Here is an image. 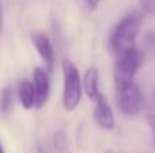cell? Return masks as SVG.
<instances>
[{
	"instance_id": "obj_1",
	"label": "cell",
	"mask_w": 155,
	"mask_h": 153,
	"mask_svg": "<svg viewBox=\"0 0 155 153\" xmlns=\"http://www.w3.org/2000/svg\"><path fill=\"white\" fill-rule=\"evenodd\" d=\"M142 16L134 11L125 15L117 24L110 35V49L116 57L136 49V38L139 34Z\"/></svg>"
},
{
	"instance_id": "obj_2",
	"label": "cell",
	"mask_w": 155,
	"mask_h": 153,
	"mask_svg": "<svg viewBox=\"0 0 155 153\" xmlns=\"http://www.w3.org/2000/svg\"><path fill=\"white\" fill-rule=\"evenodd\" d=\"M63 96L61 103L65 111H74L82 99L83 80L80 79L79 69L71 60L63 61Z\"/></svg>"
},
{
	"instance_id": "obj_3",
	"label": "cell",
	"mask_w": 155,
	"mask_h": 153,
	"mask_svg": "<svg viewBox=\"0 0 155 153\" xmlns=\"http://www.w3.org/2000/svg\"><path fill=\"white\" fill-rule=\"evenodd\" d=\"M143 56L137 49L125 53L120 57H116L114 64V84L116 88L127 86L129 83H134L135 75L137 73L139 68L142 67Z\"/></svg>"
},
{
	"instance_id": "obj_4",
	"label": "cell",
	"mask_w": 155,
	"mask_h": 153,
	"mask_svg": "<svg viewBox=\"0 0 155 153\" xmlns=\"http://www.w3.org/2000/svg\"><path fill=\"white\" fill-rule=\"evenodd\" d=\"M118 94V107L124 115L134 117L140 113L143 106V98L139 87L134 83H129L127 86L117 89Z\"/></svg>"
},
{
	"instance_id": "obj_5",
	"label": "cell",
	"mask_w": 155,
	"mask_h": 153,
	"mask_svg": "<svg viewBox=\"0 0 155 153\" xmlns=\"http://www.w3.org/2000/svg\"><path fill=\"white\" fill-rule=\"evenodd\" d=\"M94 103H95L94 105V110H93L94 122L105 130H113L116 126L114 113H113L106 98L104 95H101Z\"/></svg>"
},
{
	"instance_id": "obj_6",
	"label": "cell",
	"mask_w": 155,
	"mask_h": 153,
	"mask_svg": "<svg viewBox=\"0 0 155 153\" xmlns=\"http://www.w3.org/2000/svg\"><path fill=\"white\" fill-rule=\"evenodd\" d=\"M31 42L34 45L35 50L40 54V57L42 58V61L45 62L48 72H51L54 64V50L49 37L46 34H44V33L34 31L31 33Z\"/></svg>"
},
{
	"instance_id": "obj_7",
	"label": "cell",
	"mask_w": 155,
	"mask_h": 153,
	"mask_svg": "<svg viewBox=\"0 0 155 153\" xmlns=\"http://www.w3.org/2000/svg\"><path fill=\"white\" fill-rule=\"evenodd\" d=\"M33 83H34L35 96H37L35 108H42L48 102L51 94V81H49L48 72L44 68L37 67L33 72Z\"/></svg>"
},
{
	"instance_id": "obj_8",
	"label": "cell",
	"mask_w": 155,
	"mask_h": 153,
	"mask_svg": "<svg viewBox=\"0 0 155 153\" xmlns=\"http://www.w3.org/2000/svg\"><path fill=\"white\" fill-rule=\"evenodd\" d=\"M83 91L87 95V98L93 102H95L99 96H101V92H99V72L95 67H90L87 70L84 72L83 76Z\"/></svg>"
},
{
	"instance_id": "obj_9",
	"label": "cell",
	"mask_w": 155,
	"mask_h": 153,
	"mask_svg": "<svg viewBox=\"0 0 155 153\" xmlns=\"http://www.w3.org/2000/svg\"><path fill=\"white\" fill-rule=\"evenodd\" d=\"M18 96H19V102L23 106V108L30 110V108L35 107L37 103V96H35V87L34 83L29 80H23L19 84V89H18Z\"/></svg>"
},
{
	"instance_id": "obj_10",
	"label": "cell",
	"mask_w": 155,
	"mask_h": 153,
	"mask_svg": "<svg viewBox=\"0 0 155 153\" xmlns=\"http://www.w3.org/2000/svg\"><path fill=\"white\" fill-rule=\"evenodd\" d=\"M2 113L7 114L12 107V89L5 87L2 91Z\"/></svg>"
},
{
	"instance_id": "obj_11",
	"label": "cell",
	"mask_w": 155,
	"mask_h": 153,
	"mask_svg": "<svg viewBox=\"0 0 155 153\" xmlns=\"http://www.w3.org/2000/svg\"><path fill=\"white\" fill-rule=\"evenodd\" d=\"M139 7L144 12H154L155 11V0H139Z\"/></svg>"
},
{
	"instance_id": "obj_12",
	"label": "cell",
	"mask_w": 155,
	"mask_h": 153,
	"mask_svg": "<svg viewBox=\"0 0 155 153\" xmlns=\"http://www.w3.org/2000/svg\"><path fill=\"white\" fill-rule=\"evenodd\" d=\"M83 2H84L86 7H87L88 10L94 11L95 8H98V7H99V4L102 3V0H83Z\"/></svg>"
},
{
	"instance_id": "obj_13",
	"label": "cell",
	"mask_w": 155,
	"mask_h": 153,
	"mask_svg": "<svg viewBox=\"0 0 155 153\" xmlns=\"http://www.w3.org/2000/svg\"><path fill=\"white\" fill-rule=\"evenodd\" d=\"M148 123H150V127L154 130V141H155V114L148 117Z\"/></svg>"
},
{
	"instance_id": "obj_14",
	"label": "cell",
	"mask_w": 155,
	"mask_h": 153,
	"mask_svg": "<svg viewBox=\"0 0 155 153\" xmlns=\"http://www.w3.org/2000/svg\"><path fill=\"white\" fill-rule=\"evenodd\" d=\"M104 153H114V152H112V151H105Z\"/></svg>"
}]
</instances>
